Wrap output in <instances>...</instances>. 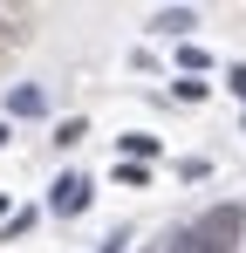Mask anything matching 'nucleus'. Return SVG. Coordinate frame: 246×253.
Masks as SVG:
<instances>
[{
  "label": "nucleus",
  "instance_id": "1",
  "mask_svg": "<svg viewBox=\"0 0 246 253\" xmlns=\"http://www.w3.org/2000/svg\"><path fill=\"white\" fill-rule=\"evenodd\" d=\"M240 233H246V212L240 206H205L199 219L185 226L192 253H240Z\"/></svg>",
  "mask_w": 246,
  "mask_h": 253
},
{
  "label": "nucleus",
  "instance_id": "2",
  "mask_svg": "<svg viewBox=\"0 0 246 253\" xmlns=\"http://www.w3.org/2000/svg\"><path fill=\"white\" fill-rule=\"evenodd\" d=\"M48 206L62 212V219H76V212L89 206V178H62V185H55V199H48Z\"/></svg>",
  "mask_w": 246,
  "mask_h": 253
},
{
  "label": "nucleus",
  "instance_id": "3",
  "mask_svg": "<svg viewBox=\"0 0 246 253\" xmlns=\"http://www.w3.org/2000/svg\"><path fill=\"white\" fill-rule=\"evenodd\" d=\"M192 28V7H164L158 14V35H185Z\"/></svg>",
  "mask_w": 246,
  "mask_h": 253
},
{
  "label": "nucleus",
  "instance_id": "4",
  "mask_svg": "<svg viewBox=\"0 0 246 253\" xmlns=\"http://www.w3.org/2000/svg\"><path fill=\"white\" fill-rule=\"evenodd\" d=\"M151 151H158V137H144V130H137V137H123V158H130V165H144Z\"/></svg>",
  "mask_w": 246,
  "mask_h": 253
},
{
  "label": "nucleus",
  "instance_id": "5",
  "mask_svg": "<svg viewBox=\"0 0 246 253\" xmlns=\"http://www.w3.org/2000/svg\"><path fill=\"white\" fill-rule=\"evenodd\" d=\"M164 253H192V240H185V233H171V240H164Z\"/></svg>",
  "mask_w": 246,
  "mask_h": 253
}]
</instances>
